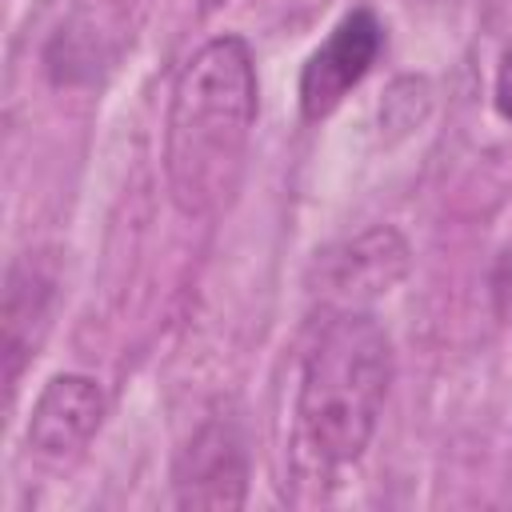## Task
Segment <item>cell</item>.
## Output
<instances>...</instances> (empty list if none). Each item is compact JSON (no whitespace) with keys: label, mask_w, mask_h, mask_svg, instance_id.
I'll use <instances>...</instances> for the list:
<instances>
[{"label":"cell","mask_w":512,"mask_h":512,"mask_svg":"<svg viewBox=\"0 0 512 512\" xmlns=\"http://www.w3.org/2000/svg\"><path fill=\"white\" fill-rule=\"evenodd\" d=\"M256 64L240 36H212L172 80L164 176L184 216H216L244 172L256 124Z\"/></svg>","instance_id":"obj_1"},{"label":"cell","mask_w":512,"mask_h":512,"mask_svg":"<svg viewBox=\"0 0 512 512\" xmlns=\"http://www.w3.org/2000/svg\"><path fill=\"white\" fill-rule=\"evenodd\" d=\"M392 384L388 332L364 312L344 308L312 340L296 392V448L320 472L364 456Z\"/></svg>","instance_id":"obj_2"},{"label":"cell","mask_w":512,"mask_h":512,"mask_svg":"<svg viewBox=\"0 0 512 512\" xmlns=\"http://www.w3.org/2000/svg\"><path fill=\"white\" fill-rule=\"evenodd\" d=\"M384 48V24L376 20L372 8L348 12L328 40L304 60L300 68V112L304 120H324L340 108V100L368 76Z\"/></svg>","instance_id":"obj_3"},{"label":"cell","mask_w":512,"mask_h":512,"mask_svg":"<svg viewBox=\"0 0 512 512\" xmlns=\"http://www.w3.org/2000/svg\"><path fill=\"white\" fill-rule=\"evenodd\" d=\"M104 408H108L104 388L92 376L60 372L44 384V392L32 404L28 444L48 460H64L96 436V428L104 420Z\"/></svg>","instance_id":"obj_4"},{"label":"cell","mask_w":512,"mask_h":512,"mask_svg":"<svg viewBox=\"0 0 512 512\" xmlns=\"http://www.w3.org/2000/svg\"><path fill=\"white\" fill-rule=\"evenodd\" d=\"M176 500L184 508H236L244 500V452L232 424H204L176 464Z\"/></svg>","instance_id":"obj_5"},{"label":"cell","mask_w":512,"mask_h":512,"mask_svg":"<svg viewBox=\"0 0 512 512\" xmlns=\"http://www.w3.org/2000/svg\"><path fill=\"white\" fill-rule=\"evenodd\" d=\"M496 108L504 120H512V44L500 56V72H496Z\"/></svg>","instance_id":"obj_6"}]
</instances>
